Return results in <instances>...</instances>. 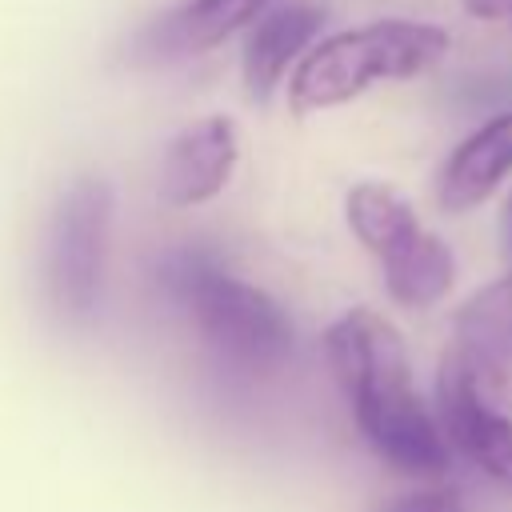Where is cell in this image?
<instances>
[{
	"instance_id": "obj_1",
	"label": "cell",
	"mask_w": 512,
	"mask_h": 512,
	"mask_svg": "<svg viewBox=\"0 0 512 512\" xmlns=\"http://www.w3.org/2000/svg\"><path fill=\"white\" fill-rule=\"evenodd\" d=\"M324 352L364 440L384 464L408 476H436L448 468V440L412 384L400 332L380 312H344L324 332Z\"/></svg>"
},
{
	"instance_id": "obj_2",
	"label": "cell",
	"mask_w": 512,
	"mask_h": 512,
	"mask_svg": "<svg viewBox=\"0 0 512 512\" xmlns=\"http://www.w3.org/2000/svg\"><path fill=\"white\" fill-rule=\"evenodd\" d=\"M156 284L164 296L192 316L204 340L252 368L280 364L292 352V320L288 312L256 284L240 280L204 248H168L156 260Z\"/></svg>"
},
{
	"instance_id": "obj_3",
	"label": "cell",
	"mask_w": 512,
	"mask_h": 512,
	"mask_svg": "<svg viewBox=\"0 0 512 512\" xmlns=\"http://www.w3.org/2000/svg\"><path fill=\"white\" fill-rule=\"evenodd\" d=\"M448 32L424 20H372L316 40L292 68L288 104L296 112H320L356 100L380 80H408L440 64Z\"/></svg>"
},
{
	"instance_id": "obj_4",
	"label": "cell",
	"mask_w": 512,
	"mask_h": 512,
	"mask_svg": "<svg viewBox=\"0 0 512 512\" xmlns=\"http://www.w3.org/2000/svg\"><path fill=\"white\" fill-rule=\"evenodd\" d=\"M344 216L356 240L380 260L388 296L396 304L428 308L452 288L456 280L452 248L420 224V216L396 188L376 180L352 184L344 200Z\"/></svg>"
},
{
	"instance_id": "obj_5",
	"label": "cell",
	"mask_w": 512,
	"mask_h": 512,
	"mask_svg": "<svg viewBox=\"0 0 512 512\" xmlns=\"http://www.w3.org/2000/svg\"><path fill=\"white\" fill-rule=\"evenodd\" d=\"M108 224H112V184L96 172L72 176L56 196L48 220V248H44L48 292L68 320L92 316L100 300Z\"/></svg>"
},
{
	"instance_id": "obj_6",
	"label": "cell",
	"mask_w": 512,
	"mask_h": 512,
	"mask_svg": "<svg viewBox=\"0 0 512 512\" xmlns=\"http://www.w3.org/2000/svg\"><path fill=\"white\" fill-rule=\"evenodd\" d=\"M436 400L444 440H452L484 476L512 492V416L476 388V380L452 352L440 364Z\"/></svg>"
},
{
	"instance_id": "obj_7",
	"label": "cell",
	"mask_w": 512,
	"mask_h": 512,
	"mask_svg": "<svg viewBox=\"0 0 512 512\" xmlns=\"http://www.w3.org/2000/svg\"><path fill=\"white\" fill-rule=\"evenodd\" d=\"M240 140L236 124L228 116H200L188 128H180L164 152H160V176H156V196L168 208H196L224 192V184L236 172Z\"/></svg>"
},
{
	"instance_id": "obj_8",
	"label": "cell",
	"mask_w": 512,
	"mask_h": 512,
	"mask_svg": "<svg viewBox=\"0 0 512 512\" xmlns=\"http://www.w3.org/2000/svg\"><path fill=\"white\" fill-rule=\"evenodd\" d=\"M448 352L488 400H512V276L464 300L456 312V344Z\"/></svg>"
},
{
	"instance_id": "obj_9",
	"label": "cell",
	"mask_w": 512,
	"mask_h": 512,
	"mask_svg": "<svg viewBox=\"0 0 512 512\" xmlns=\"http://www.w3.org/2000/svg\"><path fill=\"white\" fill-rule=\"evenodd\" d=\"M324 28V8L316 4H276L248 24L244 36V88L264 100L272 88L304 60L316 32Z\"/></svg>"
},
{
	"instance_id": "obj_10",
	"label": "cell",
	"mask_w": 512,
	"mask_h": 512,
	"mask_svg": "<svg viewBox=\"0 0 512 512\" xmlns=\"http://www.w3.org/2000/svg\"><path fill=\"white\" fill-rule=\"evenodd\" d=\"M508 172H512V112H500L484 128H476L464 144H456V152L440 172L436 200L448 212L476 208L480 200L492 196V188Z\"/></svg>"
},
{
	"instance_id": "obj_11",
	"label": "cell",
	"mask_w": 512,
	"mask_h": 512,
	"mask_svg": "<svg viewBox=\"0 0 512 512\" xmlns=\"http://www.w3.org/2000/svg\"><path fill=\"white\" fill-rule=\"evenodd\" d=\"M268 8L272 0H184L144 32V44L160 56H196L260 20Z\"/></svg>"
},
{
	"instance_id": "obj_12",
	"label": "cell",
	"mask_w": 512,
	"mask_h": 512,
	"mask_svg": "<svg viewBox=\"0 0 512 512\" xmlns=\"http://www.w3.org/2000/svg\"><path fill=\"white\" fill-rule=\"evenodd\" d=\"M392 512H464V508L448 492H420V496H408L404 504H396Z\"/></svg>"
},
{
	"instance_id": "obj_13",
	"label": "cell",
	"mask_w": 512,
	"mask_h": 512,
	"mask_svg": "<svg viewBox=\"0 0 512 512\" xmlns=\"http://www.w3.org/2000/svg\"><path fill=\"white\" fill-rule=\"evenodd\" d=\"M464 8L480 20H512V0H464Z\"/></svg>"
},
{
	"instance_id": "obj_14",
	"label": "cell",
	"mask_w": 512,
	"mask_h": 512,
	"mask_svg": "<svg viewBox=\"0 0 512 512\" xmlns=\"http://www.w3.org/2000/svg\"><path fill=\"white\" fill-rule=\"evenodd\" d=\"M504 236H508V252H512V200L504 208Z\"/></svg>"
}]
</instances>
